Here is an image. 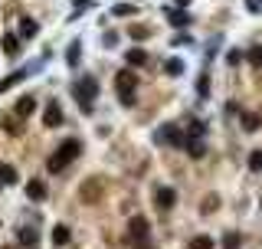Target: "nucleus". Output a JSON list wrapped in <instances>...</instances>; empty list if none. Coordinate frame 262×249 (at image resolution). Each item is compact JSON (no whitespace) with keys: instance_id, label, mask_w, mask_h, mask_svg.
Here are the masks:
<instances>
[{"instance_id":"f257e3e1","label":"nucleus","mask_w":262,"mask_h":249,"mask_svg":"<svg viewBox=\"0 0 262 249\" xmlns=\"http://www.w3.org/2000/svg\"><path fill=\"white\" fill-rule=\"evenodd\" d=\"M79 151H82V144L75 141V138H69V141H63V144H59V148L50 154L46 168H50V171H63L69 161H75V157H79Z\"/></svg>"},{"instance_id":"f03ea898","label":"nucleus","mask_w":262,"mask_h":249,"mask_svg":"<svg viewBox=\"0 0 262 249\" xmlns=\"http://www.w3.org/2000/svg\"><path fill=\"white\" fill-rule=\"evenodd\" d=\"M72 95H75V102L82 105V112L92 115V112H95L92 102H95V95H99V82H95V79H79V82L72 86Z\"/></svg>"},{"instance_id":"7ed1b4c3","label":"nucleus","mask_w":262,"mask_h":249,"mask_svg":"<svg viewBox=\"0 0 262 249\" xmlns=\"http://www.w3.org/2000/svg\"><path fill=\"white\" fill-rule=\"evenodd\" d=\"M115 82H118V102H121V105H135V82H138V75L131 72V69H121V72L115 75Z\"/></svg>"},{"instance_id":"20e7f679","label":"nucleus","mask_w":262,"mask_h":249,"mask_svg":"<svg viewBox=\"0 0 262 249\" xmlns=\"http://www.w3.org/2000/svg\"><path fill=\"white\" fill-rule=\"evenodd\" d=\"M128 236H131V243H135L138 249H151V226H148V220L144 217H131V226H128Z\"/></svg>"},{"instance_id":"39448f33","label":"nucleus","mask_w":262,"mask_h":249,"mask_svg":"<svg viewBox=\"0 0 262 249\" xmlns=\"http://www.w3.org/2000/svg\"><path fill=\"white\" fill-rule=\"evenodd\" d=\"M154 141H157V144H174V148H184L187 135H181V128H177V124H161V128L154 131Z\"/></svg>"},{"instance_id":"423d86ee","label":"nucleus","mask_w":262,"mask_h":249,"mask_svg":"<svg viewBox=\"0 0 262 249\" xmlns=\"http://www.w3.org/2000/svg\"><path fill=\"white\" fill-rule=\"evenodd\" d=\"M154 203L161 206V210H170V206L177 203V193L170 190V187H157V190H154Z\"/></svg>"},{"instance_id":"0eeeda50","label":"nucleus","mask_w":262,"mask_h":249,"mask_svg":"<svg viewBox=\"0 0 262 249\" xmlns=\"http://www.w3.org/2000/svg\"><path fill=\"white\" fill-rule=\"evenodd\" d=\"M13 112H17L20 118H30V115L36 112V99H33V95H23V99H20L17 105H13Z\"/></svg>"},{"instance_id":"6e6552de","label":"nucleus","mask_w":262,"mask_h":249,"mask_svg":"<svg viewBox=\"0 0 262 249\" xmlns=\"http://www.w3.org/2000/svg\"><path fill=\"white\" fill-rule=\"evenodd\" d=\"M43 124H46V128H59V124H63V108H59L56 102H53V105L46 108V115H43Z\"/></svg>"},{"instance_id":"1a4fd4ad","label":"nucleus","mask_w":262,"mask_h":249,"mask_svg":"<svg viewBox=\"0 0 262 249\" xmlns=\"http://www.w3.org/2000/svg\"><path fill=\"white\" fill-rule=\"evenodd\" d=\"M30 72H33V69H17V72H13V75H7V79H0V92H7V89H13V86H17L20 79H26V75H30Z\"/></svg>"},{"instance_id":"9d476101","label":"nucleus","mask_w":262,"mask_h":249,"mask_svg":"<svg viewBox=\"0 0 262 249\" xmlns=\"http://www.w3.org/2000/svg\"><path fill=\"white\" fill-rule=\"evenodd\" d=\"M26 197L36 200V203H39V200H46V184L43 181H30V184H26Z\"/></svg>"},{"instance_id":"9b49d317","label":"nucleus","mask_w":262,"mask_h":249,"mask_svg":"<svg viewBox=\"0 0 262 249\" xmlns=\"http://www.w3.org/2000/svg\"><path fill=\"white\" fill-rule=\"evenodd\" d=\"M184 148H187L190 157H203V154H206V144L200 141V138H187V141H184Z\"/></svg>"},{"instance_id":"f8f14e48","label":"nucleus","mask_w":262,"mask_h":249,"mask_svg":"<svg viewBox=\"0 0 262 249\" xmlns=\"http://www.w3.org/2000/svg\"><path fill=\"white\" fill-rule=\"evenodd\" d=\"M36 33H39L36 20H30V17H23V20H20V36H23V39H33Z\"/></svg>"},{"instance_id":"ddd939ff","label":"nucleus","mask_w":262,"mask_h":249,"mask_svg":"<svg viewBox=\"0 0 262 249\" xmlns=\"http://www.w3.org/2000/svg\"><path fill=\"white\" fill-rule=\"evenodd\" d=\"M167 20H170V23H174V26H190V13L184 10V7H177V10H170V13H167Z\"/></svg>"},{"instance_id":"4468645a","label":"nucleus","mask_w":262,"mask_h":249,"mask_svg":"<svg viewBox=\"0 0 262 249\" xmlns=\"http://www.w3.org/2000/svg\"><path fill=\"white\" fill-rule=\"evenodd\" d=\"M125 59H128V66H144V62H148V53L138 50V46H131V50L125 53Z\"/></svg>"},{"instance_id":"2eb2a0df","label":"nucleus","mask_w":262,"mask_h":249,"mask_svg":"<svg viewBox=\"0 0 262 249\" xmlns=\"http://www.w3.org/2000/svg\"><path fill=\"white\" fill-rule=\"evenodd\" d=\"M0 46H4V53H7V56H17V53H20V39L13 36V33H7V36L0 39Z\"/></svg>"},{"instance_id":"dca6fc26","label":"nucleus","mask_w":262,"mask_h":249,"mask_svg":"<svg viewBox=\"0 0 262 249\" xmlns=\"http://www.w3.org/2000/svg\"><path fill=\"white\" fill-rule=\"evenodd\" d=\"M0 184H17V168L13 164H0Z\"/></svg>"},{"instance_id":"f3484780","label":"nucleus","mask_w":262,"mask_h":249,"mask_svg":"<svg viewBox=\"0 0 262 249\" xmlns=\"http://www.w3.org/2000/svg\"><path fill=\"white\" fill-rule=\"evenodd\" d=\"M69 236H72V233H69V226H63V223L53 226V243H56V246H66Z\"/></svg>"},{"instance_id":"a211bd4d","label":"nucleus","mask_w":262,"mask_h":249,"mask_svg":"<svg viewBox=\"0 0 262 249\" xmlns=\"http://www.w3.org/2000/svg\"><path fill=\"white\" fill-rule=\"evenodd\" d=\"M79 59H82V46H79V43H69V50H66V62H69V66H79Z\"/></svg>"},{"instance_id":"6ab92c4d","label":"nucleus","mask_w":262,"mask_h":249,"mask_svg":"<svg viewBox=\"0 0 262 249\" xmlns=\"http://www.w3.org/2000/svg\"><path fill=\"white\" fill-rule=\"evenodd\" d=\"M259 124H262V118H259L256 112H243V128H246V131H256Z\"/></svg>"},{"instance_id":"aec40b11","label":"nucleus","mask_w":262,"mask_h":249,"mask_svg":"<svg viewBox=\"0 0 262 249\" xmlns=\"http://www.w3.org/2000/svg\"><path fill=\"white\" fill-rule=\"evenodd\" d=\"M203 135H206V124L194 118V121H190V128H187V138H203Z\"/></svg>"},{"instance_id":"412c9836","label":"nucleus","mask_w":262,"mask_h":249,"mask_svg":"<svg viewBox=\"0 0 262 249\" xmlns=\"http://www.w3.org/2000/svg\"><path fill=\"white\" fill-rule=\"evenodd\" d=\"M187 249H213V239H210V236H194Z\"/></svg>"},{"instance_id":"4be33fe9","label":"nucleus","mask_w":262,"mask_h":249,"mask_svg":"<svg viewBox=\"0 0 262 249\" xmlns=\"http://www.w3.org/2000/svg\"><path fill=\"white\" fill-rule=\"evenodd\" d=\"M239 243H243L239 233H226V236H223V249H239Z\"/></svg>"},{"instance_id":"5701e85b","label":"nucleus","mask_w":262,"mask_h":249,"mask_svg":"<svg viewBox=\"0 0 262 249\" xmlns=\"http://www.w3.org/2000/svg\"><path fill=\"white\" fill-rule=\"evenodd\" d=\"M20 243H23V246H36V230H20Z\"/></svg>"},{"instance_id":"b1692460","label":"nucleus","mask_w":262,"mask_h":249,"mask_svg":"<svg viewBox=\"0 0 262 249\" xmlns=\"http://www.w3.org/2000/svg\"><path fill=\"white\" fill-rule=\"evenodd\" d=\"M164 69H167V75H181L184 72V62L181 59H167V66H164Z\"/></svg>"},{"instance_id":"393cba45","label":"nucleus","mask_w":262,"mask_h":249,"mask_svg":"<svg viewBox=\"0 0 262 249\" xmlns=\"http://www.w3.org/2000/svg\"><path fill=\"white\" fill-rule=\"evenodd\" d=\"M115 17H128V13H135V4H115Z\"/></svg>"},{"instance_id":"a878e982","label":"nucleus","mask_w":262,"mask_h":249,"mask_svg":"<svg viewBox=\"0 0 262 249\" xmlns=\"http://www.w3.org/2000/svg\"><path fill=\"white\" fill-rule=\"evenodd\" d=\"M249 171H262V151H252L249 154Z\"/></svg>"},{"instance_id":"bb28decb","label":"nucleus","mask_w":262,"mask_h":249,"mask_svg":"<svg viewBox=\"0 0 262 249\" xmlns=\"http://www.w3.org/2000/svg\"><path fill=\"white\" fill-rule=\"evenodd\" d=\"M243 56H246V53H239V50H230V53H226V62H230V66H239V62H243Z\"/></svg>"},{"instance_id":"cd10ccee","label":"nucleus","mask_w":262,"mask_h":249,"mask_svg":"<svg viewBox=\"0 0 262 249\" xmlns=\"http://www.w3.org/2000/svg\"><path fill=\"white\" fill-rule=\"evenodd\" d=\"M131 36H135V39H148L151 30H148V26H135V30H131Z\"/></svg>"},{"instance_id":"c85d7f7f","label":"nucleus","mask_w":262,"mask_h":249,"mask_svg":"<svg viewBox=\"0 0 262 249\" xmlns=\"http://www.w3.org/2000/svg\"><path fill=\"white\" fill-rule=\"evenodd\" d=\"M197 92H200V95H206V92H210V79H206V75H200V82H197Z\"/></svg>"},{"instance_id":"c756f323","label":"nucleus","mask_w":262,"mask_h":249,"mask_svg":"<svg viewBox=\"0 0 262 249\" xmlns=\"http://www.w3.org/2000/svg\"><path fill=\"white\" fill-rule=\"evenodd\" d=\"M249 62H252V66H262V46H256V50L249 53Z\"/></svg>"},{"instance_id":"7c9ffc66","label":"nucleus","mask_w":262,"mask_h":249,"mask_svg":"<svg viewBox=\"0 0 262 249\" xmlns=\"http://www.w3.org/2000/svg\"><path fill=\"white\" fill-rule=\"evenodd\" d=\"M216 203H220L216 197H206V200H203V213H210V210H213V206H216Z\"/></svg>"},{"instance_id":"2f4dec72","label":"nucleus","mask_w":262,"mask_h":249,"mask_svg":"<svg viewBox=\"0 0 262 249\" xmlns=\"http://www.w3.org/2000/svg\"><path fill=\"white\" fill-rule=\"evenodd\" d=\"M246 7H249V13H259L262 10V0H246Z\"/></svg>"},{"instance_id":"473e14b6","label":"nucleus","mask_w":262,"mask_h":249,"mask_svg":"<svg viewBox=\"0 0 262 249\" xmlns=\"http://www.w3.org/2000/svg\"><path fill=\"white\" fill-rule=\"evenodd\" d=\"M115 43H118V36H115V33H105V46H108V50H112Z\"/></svg>"},{"instance_id":"72a5a7b5","label":"nucleus","mask_w":262,"mask_h":249,"mask_svg":"<svg viewBox=\"0 0 262 249\" xmlns=\"http://www.w3.org/2000/svg\"><path fill=\"white\" fill-rule=\"evenodd\" d=\"M174 4H177V7H187V4H190V0H174Z\"/></svg>"},{"instance_id":"f704fd0d","label":"nucleus","mask_w":262,"mask_h":249,"mask_svg":"<svg viewBox=\"0 0 262 249\" xmlns=\"http://www.w3.org/2000/svg\"><path fill=\"white\" fill-rule=\"evenodd\" d=\"M7 249H10V246H7Z\"/></svg>"}]
</instances>
